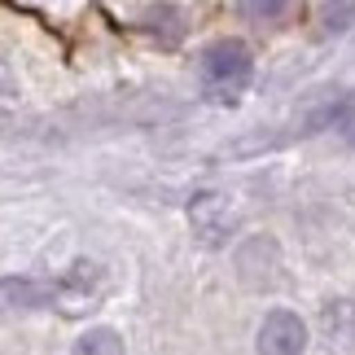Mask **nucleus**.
Segmentation results:
<instances>
[{
  "instance_id": "1",
  "label": "nucleus",
  "mask_w": 355,
  "mask_h": 355,
  "mask_svg": "<svg viewBox=\"0 0 355 355\" xmlns=\"http://www.w3.org/2000/svg\"><path fill=\"white\" fill-rule=\"evenodd\" d=\"M198 71H202V88H207L211 97H237L254 75V58L241 40H215V44L202 53Z\"/></svg>"
},
{
  "instance_id": "4",
  "label": "nucleus",
  "mask_w": 355,
  "mask_h": 355,
  "mask_svg": "<svg viewBox=\"0 0 355 355\" xmlns=\"http://www.w3.org/2000/svg\"><path fill=\"white\" fill-rule=\"evenodd\" d=\"M189 220H193V228L202 233V241H220L228 233V224H233V215H228V202L220 193H202L193 198V207H189Z\"/></svg>"
},
{
  "instance_id": "10",
  "label": "nucleus",
  "mask_w": 355,
  "mask_h": 355,
  "mask_svg": "<svg viewBox=\"0 0 355 355\" xmlns=\"http://www.w3.org/2000/svg\"><path fill=\"white\" fill-rule=\"evenodd\" d=\"M13 92V71H9V62H0V97H9Z\"/></svg>"
},
{
  "instance_id": "5",
  "label": "nucleus",
  "mask_w": 355,
  "mask_h": 355,
  "mask_svg": "<svg viewBox=\"0 0 355 355\" xmlns=\"http://www.w3.org/2000/svg\"><path fill=\"white\" fill-rule=\"evenodd\" d=\"M53 298H58V285L49 281H26V277L0 281V307H49Z\"/></svg>"
},
{
  "instance_id": "2",
  "label": "nucleus",
  "mask_w": 355,
  "mask_h": 355,
  "mask_svg": "<svg viewBox=\"0 0 355 355\" xmlns=\"http://www.w3.org/2000/svg\"><path fill=\"white\" fill-rule=\"evenodd\" d=\"M233 268H237L241 285H250V290H263V285H272V281L281 277V250H277V241H272V237H250V241H241L237 254H233Z\"/></svg>"
},
{
  "instance_id": "9",
  "label": "nucleus",
  "mask_w": 355,
  "mask_h": 355,
  "mask_svg": "<svg viewBox=\"0 0 355 355\" xmlns=\"http://www.w3.org/2000/svg\"><path fill=\"white\" fill-rule=\"evenodd\" d=\"M343 136H347V145H355V101L343 105Z\"/></svg>"
},
{
  "instance_id": "6",
  "label": "nucleus",
  "mask_w": 355,
  "mask_h": 355,
  "mask_svg": "<svg viewBox=\"0 0 355 355\" xmlns=\"http://www.w3.org/2000/svg\"><path fill=\"white\" fill-rule=\"evenodd\" d=\"M320 324H324V338L343 351H355V303L351 298H338L320 311Z\"/></svg>"
},
{
  "instance_id": "3",
  "label": "nucleus",
  "mask_w": 355,
  "mask_h": 355,
  "mask_svg": "<svg viewBox=\"0 0 355 355\" xmlns=\"http://www.w3.org/2000/svg\"><path fill=\"white\" fill-rule=\"evenodd\" d=\"M259 355H303L307 351V324L294 316V311H268L263 324H259V338H254Z\"/></svg>"
},
{
  "instance_id": "7",
  "label": "nucleus",
  "mask_w": 355,
  "mask_h": 355,
  "mask_svg": "<svg viewBox=\"0 0 355 355\" xmlns=\"http://www.w3.org/2000/svg\"><path fill=\"white\" fill-rule=\"evenodd\" d=\"M71 355H128L123 351V338L114 329H105V324H97V329H84L75 338Z\"/></svg>"
},
{
  "instance_id": "8",
  "label": "nucleus",
  "mask_w": 355,
  "mask_h": 355,
  "mask_svg": "<svg viewBox=\"0 0 355 355\" xmlns=\"http://www.w3.org/2000/svg\"><path fill=\"white\" fill-rule=\"evenodd\" d=\"M245 18H254V22H272V18H281L285 9H290V0H237Z\"/></svg>"
}]
</instances>
